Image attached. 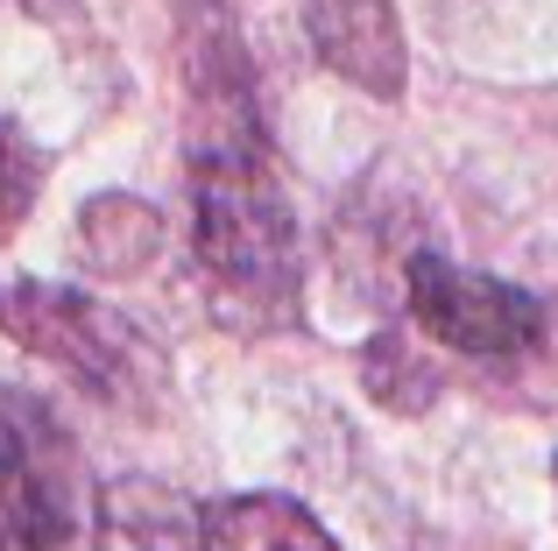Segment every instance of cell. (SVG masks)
<instances>
[{
    "instance_id": "obj_1",
    "label": "cell",
    "mask_w": 558,
    "mask_h": 551,
    "mask_svg": "<svg viewBox=\"0 0 558 551\" xmlns=\"http://www.w3.org/2000/svg\"><path fill=\"white\" fill-rule=\"evenodd\" d=\"M184 93H191V248H198V269L213 283V304L247 332L290 326L304 290L298 212H290V192L276 177L241 28L219 8H198L184 28Z\"/></svg>"
},
{
    "instance_id": "obj_2",
    "label": "cell",
    "mask_w": 558,
    "mask_h": 551,
    "mask_svg": "<svg viewBox=\"0 0 558 551\" xmlns=\"http://www.w3.org/2000/svg\"><path fill=\"white\" fill-rule=\"evenodd\" d=\"M0 332L14 346H28L36 360H50L57 375H71L78 389H93L99 403H149L156 382H163L156 346L113 304L85 297V290L0 283Z\"/></svg>"
},
{
    "instance_id": "obj_3",
    "label": "cell",
    "mask_w": 558,
    "mask_h": 551,
    "mask_svg": "<svg viewBox=\"0 0 558 551\" xmlns=\"http://www.w3.org/2000/svg\"><path fill=\"white\" fill-rule=\"evenodd\" d=\"M403 297L424 340L452 346L460 360H488V368H517V360L545 354L551 340V304L537 290H517L502 276L460 269L446 255H410Z\"/></svg>"
},
{
    "instance_id": "obj_4",
    "label": "cell",
    "mask_w": 558,
    "mask_h": 551,
    "mask_svg": "<svg viewBox=\"0 0 558 551\" xmlns=\"http://www.w3.org/2000/svg\"><path fill=\"white\" fill-rule=\"evenodd\" d=\"M71 538V439L36 396L0 403V551H64Z\"/></svg>"
},
{
    "instance_id": "obj_5",
    "label": "cell",
    "mask_w": 558,
    "mask_h": 551,
    "mask_svg": "<svg viewBox=\"0 0 558 551\" xmlns=\"http://www.w3.org/2000/svg\"><path fill=\"white\" fill-rule=\"evenodd\" d=\"M304 36H312L318 64L340 71L347 85H361L368 99H396L403 93V22H396V0H298Z\"/></svg>"
},
{
    "instance_id": "obj_6",
    "label": "cell",
    "mask_w": 558,
    "mask_h": 551,
    "mask_svg": "<svg viewBox=\"0 0 558 551\" xmlns=\"http://www.w3.org/2000/svg\"><path fill=\"white\" fill-rule=\"evenodd\" d=\"M93 530L99 551H213L205 544V510L170 481H149V474H121V481L99 488Z\"/></svg>"
},
{
    "instance_id": "obj_7",
    "label": "cell",
    "mask_w": 558,
    "mask_h": 551,
    "mask_svg": "<svg viewBox=\"0 0 558 551\" xmlns=\"http://www.w3.org/2000/svg\"><path fill=\"white\" fill-rule=\"evenodd\" d=\"M213 551H340L332 530L290 495H227L205 510Z\"/></svg>"
},
{
    "instance_id": "obj_8",
    "label": "cell",
    "mask_w": 558,
    "mask_h": 551,
    "mask_svg": "<svg viewBox=\"0 0 558 551\" xmlns=\"http://www.w3.org/2000/svg\"><path fill=\"white\" fill-rule=\"evenodd\" d=\"M78 248H85V262L93 269H107V276H135L142 262L156 255V212L142 206V198H93L85 206V220H78Z\"/></svg>"
},
{
    "instance_id": "obj_9",
    "label": "cell",
    "mask_w": 558,
    "mask_h": 551,
    "mask_svg": "<svg viewBox=\"0 0 558 551\" xmlns=\"http://www.w3.org/2000/svg\"><path fill=\"white\" fill-rule=\"evenodd\" d=\"M28 192H36V156H28V149H22V135L0 121V226L22 220Z\"/></svg>"
}]
</instances>
